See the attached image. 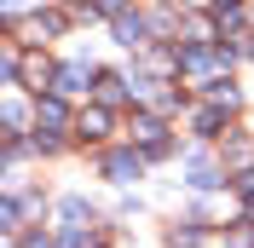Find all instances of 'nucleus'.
Listing matches in <instances>:
<instances>
[{"label": "nucleus", "mask_w": 254, "mask_h": 248, "mask_svg": "<svg viewBox=\"0 0 254 248\" xmlns=\"http://www.w3.org/2000/svg\"><path fill=\"white\" fill-rule=\"evenodd\" d=\"M237 190H243V202L254 208V173H237Z\"/></svg>", "instance_id": "nucleus-16"}, {"label": "nucleus", "mask_w": 254, "mask_h": 248, "mask_svg": "<svg viewBox=\"0 0 254 248\" xmlns=\"http://www.w3.org/2000/svg\"><path fill=\"white\" fill-rule=\"evenodd\" d=\"M144 35H150V23H144V17H133V12H122V17H116V41H122V47L144 52V47H150Z\"/></svg>", "instance_id": "nucleus-2"}, {"label": "nucleus", "mask_w": 254, "mask_h": 248, "mask_svg": "<svg viewBox=\"0 0 254 248\" xmlns=\"http://www.w3.org/2000/svg\"><path fill=\"white\" fill-rule=\"evenodd\" d=\"M58 219H64V231H87V225H93V208H87L81 196H64L58 202Z\"/></svg>", "instance_id": "nucleus-5"}, {"label": "nucleus", "mask_w": 254, "mask_h": 248, "mask_svg": "<svg viewBox=\"0 0 254 248\" xmlns=\"http://www.w3.org/2000/svg\"><path fill=\"white\" fill-rule=\"evenodd\" d=\"M214 23H220V29H243V12H237V6H220V12H214Z\"/></svg>", "instance_id": "nucleus-13"}, {"label": "nucleus", "mask_w": 254, "mask_h": 248, "mask_svg": "<svg viewBox=\"0 0 254 248\" xmlns=\"http://www.w3.org/2000/svg\"><path fill=\"white\" fill-rule=\"evenodd\" d=\"M52 93H58V98L87 93V63H64V69H58V81H52Z\"/></svg>", "instance_id": "nucleus-7"}, {"label": "nucleus", "mask_w": 254, "mask_h": 248, "mask_svg": "<svg viewBox=\"0 0 254 248\" xmlns=\"http://www.w3.org/2000/svg\"><path fill=\"white\" fill-rule=\"evenodd\" d=\"M81 133H87V139H104V133H110V110H104V104L81 110Z\"/></svg>", "instance_id": "nucleus-10"}, {"label": "nucleus", "mask_w": 254, "mask_h": 248, "mask_svg": "<svg viewBox=\"0 0 254 248\" xmlns=\"http://www.w3.org/2000/svg\"><path fill=\"white\" fill-rule=\"evenodd\" d=\"M133 139H139L150 156H168V139H162V122H156V116H139V122H133Z\"/></svg>", "instance_id": "nucleus-4"}, {"label": "nucleus", "mask_w": 254, "mask_h": 248, "mask_svg": "<svg viewBox=\"0 0 254 248\" xmlns=\"http://www.w3.org/2000/svg\"><path fill=\"white\" fill-rule=\"evenodd\" d=\"M64 6H69V12H81V6H98V0H64Z\"/></svg>", "instance_id": "nucleus-17"}, {"label": "nucleus", "mask_w": 254, "mask_h": 248, "mask_svg": "<svg viewBox=\"0 0 254 248\" xmlns=\"http://www.w3.org/2000/svg\"><path fill=\"white\" fill-rule=\"evenodd\" d=\"M23 75H29V87H35V93H41L47 81H58V69H52L47 58H29V63H23Z\"/></svg>", "instance_id": "nucleus-11"}, {"label": "nucleus", "mask_w": 254, "mask_h": 248, "mask_svg": "<svg viewBox=\"0 0 254 248\" xmlns=\"http://www.w3.org/2000/svg\"><path fill=\"white\" fill-rule=\"evenodd\" d=\"M35 127H47V133L69 127V110H64V98H41V104H35Z\"/></svg>", "instance_id": "nucleus-6"}, {"label": "nucleus", "mask_w": 254, "mask_h": 248, "mask_svg": "<svg viewBox=\"0 0 254 248\" xmlns=\"http://www.w3.org/2000/svg\"><path fill=\"white\" fill-rule=\"evenodd\" d=\"M104 173H110L116 185H127V179H139V173H144V162H139L133 150H110V156H104Z\"/></svg>", "instance_id": "nucleus-3"}, {"label": "nucleus", "mask_w": 254, "mask_h": 248, "mask_svg": "<svg viewBox=\"0 0 254 248\" xmlns=\"http://www.w3.org/2000/svg\"><path fill=\"white\" fill-rule=\"evenodd\" d=\"M220 6H237V0H220Z\"/></svg>", "instance_id": "nucleus-19"}, {"label": "nucleus", "mask_w": 254, "mask_h": 248, "mask_svg": "<svg viewBox=\"0 0 254 248\" xmlns=\"http://www.w3.org/2000/svg\"><path fill=\"white\" fill-rule=\"evenodd\" d=\"M0 122H6V133H17V127H23V104H6V116H0Z\"/></svg>", "instance_id": "nucleus-15"}, {"label": "nucleus", "mask_w": 254, "mask_h": 248, "mask_svg": "<svg viewBox=\"0 0 254 248\" xmlns=\"http://www.w3.org/2000/svg\"><path fill=\"white\" fill-rule=\"evenodd\" d=\"M185 173H190V185H196V190H208L214 179H220V173H214V162H208L202 150H196V156H185Z\"/></svg>", "instance_id": "nucleus-9"}, {"label": "nucleus", "mask_w": 254, "mask_h": 248, "mask_svg": "<svg viewBox=\"0 0 254 248\" xmlns=\"http://www.w3.org/2000/svg\"><path fill=\"white\" fill-rule=\"evenodd\" d=\"M179 58V69L185 75H208V69H231V47H185V52H174Z\"/></svg>", "instance_id": "nucleus-1"}, {"label": "nucleus", "mask_w": 254, "mask_h": 248, "mask_svg": "<svg viewBox=\"0 0 254 248\" xmlns=\"http://www.w3.org/2000/svg\"><path fill=\"white\" fill-rule=\"evenodd\" d=\"M225 127V104H208V110H196V133H220Z\"/></svg>", "instance_id": "nucleus-12"}, {"label": "nucleus", "mask_w": 254, "mask_h": 248, "mask_svg": "<svg viewBox=\"0 0 254 248\" xmlns=\"http://www.w3.org/2000/svg\"><path fill=\"white\" fill-rule=\"evenodd\" d=\"M179 6H196V0H179Z\"/></svg>", "instance_id": "nucleus-20"}, {"label": "nucleus", "mask_w": 254, "mask_h": 248, "mask_svg": "<svg viewBox=\"0 0 254 248\" xmlns=\"http://www.w3.org/2000/svg\"><path fill=\"white\" fill-rule=\"evenodd\" d=\"M29 248H52V243H47V237H29Z\"/></svg>", "instance_id": "nucleus-18"}, {"label": "nucleus", "mask_w": 254, "mask_h": 248, "mask_svg": "<svg viewBox=\"0 0 254 248\" xmlns=\"http://www.w3.org/2000/svg\"><path fill=\"white\" fill-rule=\"evenodd\" d=\"M93 81H98L93 93H98V98H104V104H122V98H133V87H127V81H122V75H110V69H104V75H93Z\"/></svg>", "instance_id": "nucleus-8"}, {"label": "nucleus", "mask_w": 254, "mask_h": 248, "mask_svg": "<svg viewBox=\"0 0 254 248\" xmlns=\"http://www.w3.org/2000/svg\"><path fill=\"white\" fill-rule=\"evenodd\" d=\"M174 248H202V231H196V225H185V231H174Z\"/></svg>", "instance_id": "nucleus-14"}]
</instances>
